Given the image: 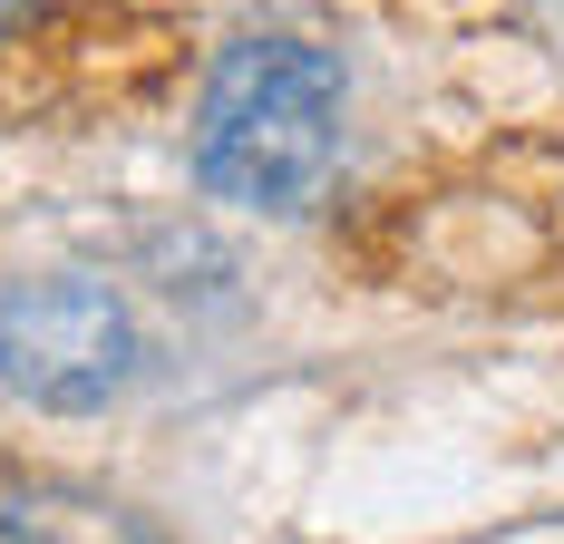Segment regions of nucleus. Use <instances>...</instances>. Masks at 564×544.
Listing matches in <instances>:
<instances>
[{"instance_id": "7ed1b4c3", "label": "nucleus", "mask_w": 564, "mask_h": 544, "mask_svg": "<svg viewBox=\"0 0 564 544\" xmlns=\"http://www.w3.org/2000/svg\"><path fill=\"white\" fill-rule=\"evenodd\" d=\"M0 544H147V525L88 487H0Z\"/></svg>"}, {"instance_id": "f03ea898", "label": "nucleus", "mask_w": 564, "mask_h": 544, "mask_svg": "<svg viewBox=\"0 0 564 544\" xmlns=\"http://www.w3.org/2000/svg\"><path fill=\"white\" fill-rule=\"evenodd\" d=\"M0 380L40 409H108L137 380V322L98 272H30L0 292Z\"/></svg>"}, {"instance_id": "20e7f679", "label": "nucleus", "mask_w": 564, "mask_h": 544, "mask_svg": "<svg viewBox=\"0 0 564 544\" xmlns=\"http://www.w3.org/2000/svg\"><path fill=\"white\" fill-rule=\"evenodd\" d=\"M20 20H30V0H0V30H20Z\"/></svg>"}, {"instance_id": "f257e3e1", "label": "nucleus", "mask_w": 564, "mask_h": 544, "mask_svg": "<svg viewBox=\"0 0 564 544\" xmlns=\"http://www.w3.org/2000/svg\"><path fill=\"white\" fill-rule=\"evenodd\" d=\"M340 165V58L322 40H234L195 108V175L253 205V215H302Z\"/></svg>"}]
</instances>
